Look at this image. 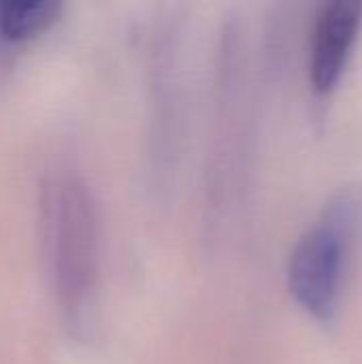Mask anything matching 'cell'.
<instances>
[{
  "label": "cell",
  "mask_w": 362,
  "mask_h": 364,
  "mask_svg": "<svg viewBox=\"0 0 362 364\" xmlns=\"http://www.w3.org/2000/svg\"><path fill=\"white\" fill-rule=\"evenodd\" d=\"M55 0H0V41L17 43L45 30L58 15Z\"/></svg>",
  "instance_id": "obj_4"
},
{
  "label": "cell",
  "mask_w": 362,
  "mask_h": 364,
  "mask_svg": "<svg viewBox=\"0 0 362 364\" xmlns=\"http://www.w3.org/2000/svg\"><path fill=\"white\" fill-rule=\"evenodd\" d=\"M361 28V0H333L320 9L309 47V81L316 94L326 96L337 87Z\"/></svg>",
  "instance_id": "obj_3"
},
{
  "label": "cell",
  "mask_w": 362,
  "mask_h": 364,
  "mask_svg": "<svg viewBox=\"0 0 362 364\" xmlns=\"http://www.w3.org/2000/svg\"><path fill=\"white\" fill-rule=\"evenodd\" d=\"M361 220V198L341 192L320 220L297 241L288 260V288L318 322H331L339 307L348 252Z\"/></svg>",
  "instance_id": "obj_1"
},
{
  "label": "cell",
  "mask_w": 362,
  "mask_h": 364,
  "mask_svg": "<svg viewBox=\"0 0 362 364\" xmlns=\"http://www.w3.org/2000/svg\"><path fill=\"white\" fill-rule=\"evenodd\" d=\"M45 243L66 309H83L96 277V218L90 192L75 177H58L45 188Z\"/></svg>",
  "instance_id": "obj_2"
}]
</instances>
